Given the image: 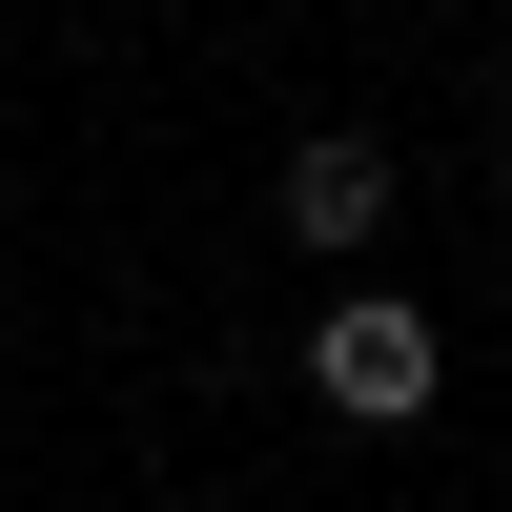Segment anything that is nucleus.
Returning a JSON list of instances; mask_svg holds the SVG:
<instances>
[{"mask_svg":"<svg viewBox=\"0 0 512 512\" xmlns=\"http://www.w3.org/2000/svg\"><path fill=\"white\" fill-rule=\"evenodd\" d=\"M431 390H451V328L410 308V287H328L308 308V410L328 431H410Z\"/></svg>","mask_w":512,"mask_h":512,"instance_id":"f257e3e1","label":"nucleus"},{"mask_svg":"<svg viewBox=\"0 0 512 512\" xmlns=\"http://www.w3.org/2000/svg\"><path fill=\"white\" fill-rule=\"evenodd\" d=\"M267 205H287V246H308V267H369V246H390V144H369V123H308Z\"/></svg>","mask_w":512,"mask_h":512,"instance_id":"f03ea898","label":"nucleus"},{"mask_svg":"<svg viewBox=\"0 0 512 512\" xmlns=\"http://www.w3.org/2000/svg\"><path fill=\"white\" fill-rule=\"evenodd\" d=\"M0 431H21V410H0Z\"/></svg>","mask_w":512,"mask_h":512,"instance_id":"7ed1b4c3","label":"nucleus"}]
</instances>
